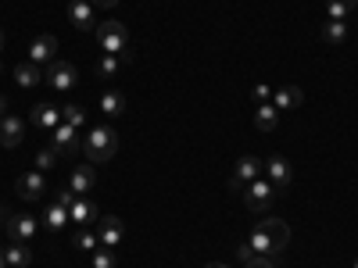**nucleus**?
<instances>
[{
  "label": "nucleus",
  "mask_w": 358,
  "mask_h": 268,
  "mask_svg": "<svg viewBox=\"0 0 358 268\" xmlns=\"http://www.w3.org/2000/svg\"><path fill=\"white\" fill-rule=\"evenodd\" d=\"M4 47H8V36H4V29H0V54H4Z\"/></svg>",
  "instance_id": "nucleus-39"
},
{
  "label": "nucleus",
  "mask_w": 358,
  "mask_h": 268,
  "mask_svg": "<svg viewBox=\"0 0 358 268\" xmlns=\"http://www.w3.org/2000/svg\"><path fill=\"white\" fill-rule=\"evenodd\" d=\"M69 222H72V218H69V207H62V204H50L47 211H43V225L54 229V232H57V229H65Z\"/></svg>",
  "instance_id": "nucleus-23"
},
{
  "label": "nucleus",
  "mask_w": 358,
  "mask_h": 268,
  "mask_svg": "<svg viewBox=\"0 0 358 268\" xmlns=\"http://www.w3.org/2000/svg\"><path fill=\"white\" fill-rule=\"evenodd\" d=\"M255 258H258V254H255V251H251V244H248V240H244V244H241V247H236V261H241V265H251V261H255Z\"/></svg>",
  "instance_id": "nucleus-33"
},
{
  "label": "nucleus",
  "mask_w": 358,
  "mask_h": 268,
  "mask_svg": "<svg viewBox=\"0 0 358 268\" xmlns=\"http://www.w3.org/2000/svg\"><path fill=\"white\" fill-rule=\"evenodd\" d=\"M83 151H86L90 165H108L118 154V133L111 126H94L83 136Z\"/></svg>",
  "instance_id": "nucleus-1"
},
{
  "label": "nucleus",
  "mask_w": 358,
  "mask_h": 268,
  "mask_svg": "<svg viewBox=\"0 0 358 268\" xmlns=\"http://www.w3.org/2000/svg\"><path fill=\"white\" fill-rule=\"evenodd\" d=\"M0 268H8V254L4 251H0Z\"/></svg>",
  "instance_id": "nucleus-40"
},
{
  "label": "nucleus",
  "mask_w": 358,
  "mask_h": 268,
  "mask_svg": "<svg viewBox=\"0 0 358 268\" xmlns=\"http://www.w3.org/2000/svg\"><path fill=\"white\" fill-rule=\"evenodd\" d=\"M273 104H276V111H294V107H301V104H305L301 86H294V82L276 86V89H273Z\"/></svg>",
  "instance_id": "nucleus-14"
},
{
  "label": "nucleus",
  "mask_w": 358,
  "mask_h": 268,
  "mask_svg": "<svg viewBox=\"0 0 358 268\" xmlns=\"http://www.w3.org/2000/svg\"><path fill=\"white\" fill-rule=\"evenodd\" d=\"M355 8H358V0H330V4H326V18H334V22H348Z\"/></svg>",
  "instance_id": "nucleus-25"
},
{
  "label": "nucleus",
  "mask_w": 358,
  "mask_h": 268,
  "mask_svg": "<svg viewBox=\"0 0 358 268\" xmlns=\"http://www.w3.org/2000/svg\"><path fill=\"white\" fill-rule=\"evenodd\" d=\"M94 40H97V47H101L104 54H115V57H126V61H133V50H126V43H129V29H126L122 22H115V18L97 22Z\"/></svg>",
  "instance_id": "nucleus-2"
},
{
  "label": "nucleus",
  "mask_w": 358,
  "mask_h": 268,
  "mask_svg": "<svg viewBox=\"0 0 358 268\" xmlns=\"http://www.w3.org/2000/svg\"><path fill=\"white\" fill-rule=\"evenodd\" d=\"M94 183H97V172L94 165H76L72 175H69V190L76 197H86V193H94Z\"/></svg>",
  "instance_id": "nucleus-13"
},
{
  "label": "nucleus",
  "mask_w": 358,
  "mask_h": 268,
  "mask_svg": "<svg viewBox=\"0 0 358 268\" xmlns=\"http://www.w3.org/2000/svg\"><path fill=\"white\" fill-rule=\"evenodd\" d=\"M94 8H104V11H111V8H118V0H90Z\"/></svg>",
  "instance_id": "nucleus-36"
},
{
  "label": "nucleus",
  "mask_w": 358,
  "mask_h": 268,
  "mask_svg": "<svg viewBox=\"0 0 358 268\" xmlns=\"http://www.w3.org/2000/svg\"><path fill=\"white\" fill-rule=\"evenodd\" d=\"M29 122H33L40 133H54L65 118H62V107H57V104H36L33 114H29Z\"/></svg>",
  "instance_id": "nucleus-9"
},
{
  "label": "nucleus",
  "mask_w": 358,
  "mask_h": 268,
  "mask_svg": "<svg viewBox=\"0 0 358 268\" xmlns=\"http://www.w3.org/2000/svg\"><path fill=\"white\" fill-rule=\"evenodd\" d=\"M258 229L268 236V240H273V251L280 254V251H287V244H290V229H287V222L283 218H273V215H268V218H262L258 222Z\"/></svg>",
  "instance_id": "nucleus-12"
},
{
  "label": "nucleus",
  "mask_w": 358,
  "mask_h": 268,
  "mask_svg": "<svg viewBox=\"0 0 358 268\" xmlns=\"http://www.w3.org/2000/svg\"><path fill=\"white\" fill-rule=\"evenodd\" d=\"M15 82H18L22 89H33V86L43 82V68L33 65V61H22V65H15Z\"/></svg>",
  "instance_id": "nucleus-20"
},
{
  "label": "nucleus",
  "mask_w": 358,
  "mask_h": 268,
  "mask_svg": "<svg viewBox=\"0 0 358 268\" xmlns=\"http://www.w3.org/2000/svg\"><path fill=\"white\" fill-rule=\"evenodd\" d=\"M4 229H8V236H11V240H18V244H29V240L36 236V218H33V215H8Z\"/></svg>",
  "instance_id": "nucleus-11"
},
{
  "label": "nucleus",
  "mask_w": 358,
  "mask_h": 268,
  "mask_svg": "<svg viewBox=\"0 0 358 268\" xmlns=\"http://www.w3.org/2000/svg\"><path fill=\"white\" fill-rule=\"evenodd\" d=\"M69 218H72V222H76L79 229H90L94 222H101V218H97V207L90 204L86 197H76V204L69 207Z\"/></svg>",
  "instance_id": "nucleus-18"
},
{
  "label": "nucleus",
  "mask_w": 358,
  "mask_h": 268,
  "mask_svg": "<svg viewBox=\"0 0 358 268\" xmlns=\"http://www.w3.org/2000/svg\"><path fill=\"white\" fill-rule=\"evenodd\" d=\"M4 222H8V211H0V229H4Z\"/></svg>",
  "instance_id": "nucleus-41"
},
{
  "label": "nucleus",
  "mask_w": 358,
  "mask_h": 268,
  "mask_svg": "<svg viewBox=\"0 0 358 268\" xmlns=\"http://www.w3.org/2000/svg\"><path fill=\"white\" fill-rule=\"evenodd\" d=\"M276 197H280V193H276V186L268 183L265 175H258L255 183H248V186H244V204L251 207V211H258V215H265L268 207H273V200H276Z\"/></svg>",
  "instance_id": "nucleus-3"
},
{
  "label": "nucleus",
  "mask_w": 358,
  "mask_h": 268,
  "mask_svg": "<svg viewBox=\"0 0 358 268\" xmlns=\"http://www.w3.org/2000/svg\"><path fill=\"white\" fill-rule=\"evenodd\" d=\"M4 254H8V268H29V265H33V251H29V244L15 240Z\"/></svg>",
  "instance_id": "nucleus-22"
},
{
  "label": "nucleus",
  "mask_w": 358,
  "mask_h": 268,
  "mask_svg": "<svg viewBox=\"0 0 358 268\" xmlns=\"http://www.w3.org/2000/svg\"><path fill=\"white\" fill-rule=\"evenodd\" d=\"M94 268H115V251L111 247H97L94 251Z\"/></svg>",
  "instance_id": "nucleus-31"
},
{
  "label": "nucleus",
  "mask_w": 358,
  "mask_h": 268,
  "mask_svg": "<svg viewBox=\"0 0 358 268\" xmlns=\"http://www.w3.org/2000/svg\"><path fill=\"white\" fill-rule=\"evenodd\" d=\"M248 244H251V251L255 254H265V258H273L276 251H273V240H268V236L262 232V229H255L251 236H248Z\"/></svg>",
  "instance_id": "nucleus-26"
},
{
  "label": "nucleus",
  "mask_w": 358,
  "mask_h": 268,
  "mask_svg": "<svg viewBox=\"0 0 358 268\" xmlns=\"http://www.w3.org/2000/svg\"><path fill=\"white\" fill-rule=\"evenodd\" d=\"M101 111H104L108 118H118V114L126 111V97L118 94V89H108V94L101 97Z\"/></svg>",
  "instance_id": "nucleus-24"
},
{
  "label": "nucleus",
  "mask_w": 358,
  "mask_h": 268,
  "mask_svg": "<svg viewBox=\"0 0 358 268\" xmlns=\"http://www.w3.org/2000/svg\"><path fill=\"white\" fill-rule=\"evenodd\" d=\"M265 179L276 186V193H283V190H290V183H294V168H290V161L287 158H268L265 161Z\"/></svg>",
  "instance_id": "nucleus-6"
},
{
  "label": "nucleus",
  "mask_w": 358,
  "mask_h": 268,
  "mask_svg": "<svg viewBox=\"0 0 358 268\" xmlns=\"http://www.w3.org/2000/svg\"><path fill=\"white\" fill-rule=\"evenodd\" d=\"M244 268H276V265H273V258H265V254H258V258H255L251 265H244Z\"/></svg>",
  "instance_id": "nucleus-35"
},
{
  "label": "nucleus",
  "mask_w": 358,
  "mask_h": 268,
  "mask_svg": "<svg viewBox=\"0 0 358 268\" xmlns=\"http://www.w3.org/2000/svg\"><path fill=\"white\" fill-rule=\"evenodd\" d=\"M47 193V179H43V172H25L22 179H18V197L22 200H40Z\"/></svg>",
  "instance_id": "nucleus-16"
},
{
  "label": "nucleus",
  "mask_w": 358,
  "mask_h": 268,
  "mask_svg": "<svg viewBox=\"0 0 358 268\" xmlns=\"http://www.w3.org/2000/svg\"><path fill=\"white\" fill-rule=\"evenodd\" d=\"M69 22L79 29V33H94L97 29L94 4H90V0H69Z\"/></svg>",
  "instance_id": "nucleus-8"
},
{
  "label": "nucleus",
  "mask_w": 358,
  "mask_h": 268,
  "mask_svg": "<svg viewBox=\"0 0 358 268\" xmlns=\"http://www.w3.org/2000/svg\"><path fill=\"white\" fill-rule=\"evenodd\" d=\"M29 61H33V65H54L57 61V40L50 33L36 36L33 47H29Z\"/></svg>",
  "instance_id": "nucleus-10"
},
{
  "label": "nucleus",
  "mask_w": 358,
  "mask_h": 268,
  "mask_svg": "<svg viewBox=\"0 0 358 268\" xmlns=\"http://www.w3.org/2000/svg\"><path fill=\"white\" fill-rule=\"evenodd\" d=\"M62 118H65L69 126H76V129L86 126V111H83L79 104H65V107H62Z\"/></svg>",
  "instance_id": "nucleus-29"
},
{
  "label": "nucleus",
  "mask_w": 358,
  "mask_h": 268,
  "mask_svg": "<svg viewBox=\"0 0 358 268\" xmlns=\"http://www.w3.org/2000/svg\"><path fill=\"white\" fill-rule=\"evenodd\" d=\"M54 204H62V207H72V204H76V193H72L69 186H62V190H57V197H54Z\"/></svg>",
  "instance_id": "nucleus-34"
},
{
  "label": "nucleus",
  "mask_w": 358,
  "mask_h": 268,
  "mask_svg": "<svg viewBox=\"0 0 358 268\" xmlns=\"http://www.w3.org/2000/svg\"><path fill=\"white\" fill-rule=\"evenodd\" d=\"M355 268H358V258H355Z\"/></svg>",
  "instance_id": "nucleus-42"
},
{
  "label": "nucleus",
  "mask_w": 358,
  "mask_h": 268,
  "mask_svg": "<svg viewBox=\"0 0 358 268\" xmlns=\"http://www.w3.org/2000/svg\"><path fill=\"white\" fill-rule=\"evenodd\" d=\"M22 136H25V122L8 111L4 118H0V147H18Z\"/></svg>",
  "instance_id": "nucleus-17"
},
{
  "label": "nucleus",
  "mask_w": 358,
  "mask_h": 268,
  "mask_svg": "<svg viewBox=\"0 0 358 268\" xmlns=\"http://www.w3.org/2000/svg\"><path fill=\"white\" fill-rule=\"evenodd\" d=\"M57 94H65V89H72L76 82H79V72H76V65L72 61H54L50 68H47V75H43Z\"/></svg>",
  "instance_id": "nucleus-7"
},
{
  "label": "nucleus",
  "mask_w": 358,
  "mask_h": 268,
  "mask_svg": "<svg viewBox=\"0 0 358 268\" xmlns=\"http://www.w3.org/2000/svg\"><path fill=\"white\" fill-rule=\"evenodd\" d=\"M322 40L330 43V47H341L348 40V22H334V18H326L322 22Z\"/></svg>",
  "instance_id": "nucleus-21"
},
{
  "label": "nucleus",
  "mask_w": 358,
  "mask_h": 268,
  "mask_svg": "<svg viewBox=\"0 0 358 268\" xmlns=\"http://www.w3.org/2000/svg\"><path fill=\"white\" fill-rule=\"evenodd\" d=\"M255 100H258V104H268V100H273V86L258 82V86H255Z\"/></svg>",
  "instance_id": "nucleus-32"
},
{
  "label": "nucleus",
  "mask_w": 358,
  "mask_h": 268,
  "mask_svg": "<svg viewBox=\"0 0 358 268\" xmlns=\"http://www.w3.org/2000/svg\"><path fill=\"white\" fill-rule=\"evenodd\" d=\"M50 147L57 151V158H76L79 151H83V140H79V129L76 126H69V122H62L54 133H50Z\"/></svg>",
  "instance_id": "nucleus-5"
},
{
  "label": "nucleus",
  "mask_w": 358,
  "mask_h": 268,
  "mask_svg": "<svg viewBox=\"0 0 358 268\" xmlns=\"http://www.w3.org/2000/svg\"><path fill=\"white\" fill-rule=\"evenodd\" d=\"M0 72H4V65H0Z\"/></svg>",
  "instance_id": "nucleus-43"
},
{
  "label": "nucleus",
  "mask_w": 358,
  "mask_h": 268,
  "mask_svg": "<svg viewBox=\"0 0 358 268\" xmlns=\"http://www.w3.org/2000/svg\"><path fill=\"white\" fill-rule=\"evenodd\" d=\"M122 61H126V57L104 54L101 61H97V75H101V79H111V75H118V68H122Z\"/></svg>",
  "instance_id": "nucleus-27"
},
{
  "label": "nucleus",
  "mask_w": 358,
  "mask_h": 268,
  "mask_svg": "<svg viewBox=\"0 0 358 268\" xmlns=\"http://www.w3.org/2000/svg\"><path fill=\"white\" fill-rule=\"evenodd\" d=\"M33 165H36V172L54 168V165H57V151H54V147H47V151H40V154H36V161H33Z\"/></svg>",
  "instance_id": "nucleus-30"
},
{
  "label": "nucleus",
  "mask_w": 358,
  "mask_h": 268,
  "mask_svg": "<svg viewBox=\"0 0 358 268\" xmlns=\"http://www.w3.org/2000/svg\"><path fill=\"white\" fill-rule=\"evenodd\" d=\"M280 126V111H276V104L268 100V104H258L255 107V129L258 133H273Z\"/></svg>",
  "instance_id": "nucleus-19"
},
{
  "label": "nucleus",
  "mask_w": 358,
  "mask_h": 268,
  "mask_svg": "<svg viewBox=\"0 0 358 268\" xmlns=\"http://www.w3.org/2000/svg\"><path fill=\"white\" fill-rule=\"evenodd\" d=\"M204 268H233V265H226V261H212V265H204Z\"/></svg>",
  "instance_id": "nucleus-38"
},
{
  "label": "nucleus",
  "mask_w": 358,
  "mask_h": 268,
  "mask_svg": "<svg viewBox=\"0 0 358 268\" xmlns=\"http://www.w3.org/2000/svg\"><path fill=\"white\" fill-rule=\"evenodd\" d=\"M97 236H101V247H118L122 244V236H126V225H122V218H115V215H104L101 218V225H97Z\"/></svg>",
  "instance_id": "nucleus-15"
},
{
  "label": "nucleus",
  "mask_w": 358,
  "mask_h": 268,
  "mask_svg": "<svg viewBox=\"0 0 358 268\" xmlns=\"http://www.w3.org/2000/svg\"><path fill=\"white\" fill-rule=\"evenodd\" d=\"M76 247H79V251H90V254H94V251L101 247V236H97L94 229H79V232H76Z\"/></svg>",
  "instance_id": "nucleus-28"
},
{
  "label": "nucleus",
  "mask_w": 358,
  "mask_h": 268,
  "mask_svg": "<svg viewBox=\"0 0 358 268\" xmlns=\"http://www.w3.org/2000/svg\"><path fill=\"white\" fill-rule=\"evenodd\" d=\"M258 175H265V161L255 158V154L241 158V161H236V168H233V175H229V190H233V193H244V186L255 183Z\"/></svg>",
  "instance_id": "nucleus-4"
},
{
  "label": "nucleus",
  "mask_w": 358,
  "mask_h": 268,
  "mask_svg": "<svg viewBox=\"0 0 358 268\" xmlns=\"http://www.w3.org/2000/svg\"><path fill=\"white\" fill-rule=\"evenodd\" d=\"M8 107H11V100H8L4 94H0V114H8Z\"/></svg>",
  "instance_id": "nucleus-37"
}]
</instances>
